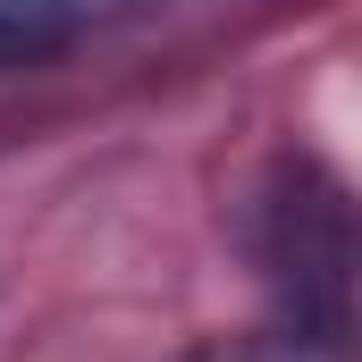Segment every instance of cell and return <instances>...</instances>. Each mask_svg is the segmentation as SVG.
Listing matches in <instances>:
<instances>
[{
	"label": "cell",
	"mask_w": 362,
	"mask_h": 362,
	"mask_svg": "<svg viewBox=\"0 0 362 362\" xmlns=\"http://www.w3.org/2000/svg\"><path fill=\"white\" fill-rule=\"evenodd\" d=\"M110 8L118 0H0V68H34V59L68 51Z\"/></svg>",
	"instance_id": "cell-1"
},
{
	"label": "cell",
	"mask_w": 362,
	"mask_h": 362,
	"mask_svg": "<svg viewBox=\"0 0 362 362\" xmlns=\"http://www.w3.org/2000/svg\"><path fill=\"white\" fill-rule=\"evenodd\" d=\"M185 362H354V354L312 329H286V337H219V346H194Z\"/></svg>",
	"instance_id": "cell-2"
}]
</instances>
